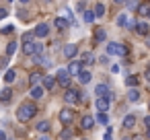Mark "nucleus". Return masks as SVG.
<instances>
[{"label":"nucleus","instance_id":"obj_1","mask_svg":"<svg viewBox=\"0 0 150 140\" xmlns=\"http://www.w3.org/2000/svg\"><path fill=\"white\" fill-rule=\"evenodd\" d=\"M35 113H37V107H35V103H31V101H25V103H21L19 105V109H17V117H19V122H31L33 117H35Z\"/></svg>","mask_w":150,"mask_h":140},{"label":"nucleus","instance_id":"obj_2","mask_svg":"<svg viewBox=\"0 0 150 140\" xmlns=\"http://www.w3.org/2000/svg\"><path fill=\"white\" fill-rule=\"evenodd\" d=\"M23 54H25V56H39V54H43V45L37 43V41L25 43V45H23Z\"/></svg>","mask_w":150,"mask_h":140},{"label":"nucleus","instance_id":"obj_3","mask_svg":"<svg viewBox=\"0 0 150 140\" xmlns=\"http://www.w3.org/2000/svg\"><path fill=\"white\" fill-rule=\"evenodd\" d=\"M107 54L109 56H127V48L123 45V43H109L107 45Z\"/></svg>","mask_w":150,"mask_h":140},{"label":"nucleus","instance_id":"obj_4","mask_svg":"<svg viewBox=\"0 0 150 140\" xmlns=\"http://www.w3.org/2000/svg\"><path fill=\"white\" fill-rule=\"evenodd\" d=\"M56 82H58V85H62V87H66V89H70V82H72V76L68 74V70H66V68H62V70H58V74H56Z\"/></svg>","mask_w":150,"mask_h":140},{"label":"nucleus","instance_id":"obj_5","mask_svg":"<svg viewBox=\"0 0 150 140\" xmlns=\"http://www.w3.org/2000/svg\"><path fill=\"white\" fill-rule=\"evenodd\" d=\"M95 93H97L99 97H105L109 103H111V99H113V93H111V89H109V85H107V82H101V85H97Z\"/></svg>","mask_w":150,"mask_h":140},{"label":"nucleus","instance_id":"obj_6","mask_svg":"<svg viewBox=\"0 0 150 140\" xmlns=\"http://www.w3.org/2000/svg\"><path fill=\"white\" fill-rule=\"evenodd\" d=\"M78 99H80V93L76 91V89H66V93H64V101L66 103H78Z\"/></svg>","mask_w":150,"mask_h":140},{"label":"nucleus","instance_id":"obj_7","mask_svg":"<svg viewBox=\"0 0 150 140\" xmlns=\"http://www.w3.org/2000/svg\"><path fill=\"white\" fill-rule=\"evenodd\" d=\"M66 70H68V74H70V76H78V74L82 72V64H80V62H76V60H72V62L68 64V68H66Z\"/></svg>","mask_w":150,"mask_h":140},{"label":"nucleus","instance_id":"obj_8","mask_svg":"<svg viewBox=\"0 0 150 140\" xmlns=\"http://www.w3.org/2000/svg\"><path fill=\"white\" fill-rule=\"evenodd\" d=\"M35 37H47L50 35V25H45V23H39L37 27H35Z\"/></svg>","mask_w":150,"mask_h":140},{"label":"nucleus","instance_id":"obj_9","mask_svg":"<svg viewBox=\"0 0 150 140\" xmlns=\"http://www.w3.org/2000/svg\"><path fill=\"white\" fill-rule=\"evenodd\" d=\"M72 119H74V111L72 109H62L60 111V122L62 124H70Z\"/></svg>","mask_w":150,"mask_h":140},{"label":"nucleus","instance_id":"obj_10","mask_svg":"<svg viewBox=\"0 0 150 140\" xmlns=\"http://www.w3.org/2000/svg\"><path fill=\"white\" fill-rule=\"evenodd\" d=\"M95 105H97V109H99V113H105V111L109 109V101H107L105 97H97V101H95Z\"/></svg>","mask_w":150,"mask_h":140},{"label":"nucleus","instance_id":"obj_11","mask_svg":"<svg viewBox=\"0 0 150 140\" xmlns=\"http://www.w3.org/2000/svg\"><path fill=\"white\" fill-rule=\"evenodd\" d=\"M80 126H82V130H93V126H95V117H93V115H88V113H84V117H82Z\"/></svg>","mask_w":150,"mask_h":140},{"label":"nucleus","instance_id":"obj_12","mask_svg":"<svg viewBox=\"0 0 150 140\" xmlns=\"http://www.w3.org/2000/svg\"><path fill=\"white\" fill-rule=\"evenodd\" d=\"M56 85H58V82H56V76H43V80H41V87L47 89V91H52Z\"/></svg>","mask_w":150,"mask_h":140},{"label":"nucleus","instance_id":"obj_13","mask_svg":"<svg viewBox=\"0 0 150 140\" xmlns=\"http://www.w3.org/2000/svg\"><path fill=\"white\" fill-rule=\"evenodd\" d=\"M136 11H138L140 17H150V2H140Z\"/></svg>","mask_w":150,"mask_h":140},{"label":"nucleus","instance_id":"obj_14","mask_svg":"<svg viewBox=\"0 0 150 140\" xmlns=\"http://www.w3.org/2000/svg\"><path fill=\"white\" fill-rule=\"evenodd\" d=\"M136 33L138 35H146L148 37V33H150V27H148V23H136Z\"/></svg>","mask_w":150,"mask_h":140},{"label":"nucleus","instance_id":"obj_15","mask_svg":"<svg viewBox=\"0 0 150 140\" xmlns=\"http://www.w3.org/2000/svg\"><path fill=\"white\" fill-rule=\"evenodd\" d=\"M68 25H70V23H68V19H64V17H58V19L54 21V27H56V29H60V31L68 29Z\"/></svg>","mask_w":150,"mask_h":140},{"label":"nucleus","instance_id":"obj_16","mask_svg":"<svg viewBox=\"0 0 150 140\" xmlns=\"http://www.w3.org/2000/svg\"><path fill=\"white\" fill-rule=\"evenodd\" d=\"M76 54H78V48H76L74 43H68V45L64 48V56H66V58H74Z\"/></svg>","mask_w":150,"mask_h":140},{"label":"nucleus","instance_id":"obj_17","mask_svg":"<svg viewBox=\"0 0 150 140\" xmlns=\"http://www.w3.org/2000/svg\"><path fill=\"white\" fill-rule=\"evenodd\" d=\"M11 97H13V89H2V91H0V103H8L11 101Z\"/></svg>","mask_w":150,"mask_h":140},{"label":"nucleus","instance_id":"obj_18","mask_svg":"<svg viewBox=\"0 0 150 140\" xmlns=\"http://www.w3.org/2000/svg\"><path fill=\"white\" fill-rule=\"evenodd\" d=\"M134 126H136V115H134V113L125 115V117H123V128L129 130V128H134Z\"/></svg>","mask_w":150,"mask_h":140},{"label":"nucleus","instance_id":"obj_19","mask_svg":"<svg viewBox=\"0 0 150 140\" xmlns=\"http://www.w3.org/2000/svg\"><path fill=\"white\" fill-rule=\"evenodd\" d=\"M95 19H101V17H105V4H101V2H97L95 4Z\"/></svg>","mask_w":150,"mask_h":140},{"label":"nucleus","instance_id":"obj_20","mask_svg":"<svg viewBox=\"0 0 150 140\" xmlns=\"http://www.w3.org/2000/svg\"><path fill=\"white\" fill-rule=\"evenodd\" d=\"M21 41H23V45H25V43H33V41H35V33H33V31H25L23 37H21Z\"/></svg>","mask_w":150,"mask_h":140},{"label":"nucleus","instance_id":"obj_21","mask_svg":"<svg viewBox=\"0 0 150 140\" xmlns=\"http://www.w3.org/2000/svg\"><path fill=\"white\" fill-rule=\"evenodd\" d=\"M138 82H140V78H138L136 74H129V76L125 78V85H127L129 89H136V87H138Z\"/></svg>","mask_w":150,"mask_h":140},{"label":"nucleus","instance_id":"obj_22","mask_svg":"<svg viewBox=\"0 0 150 140\" xmlns=\"http://www.w3.org/2000/svg\"><path fill=\"white\" fill-rule=\"evenodd\" d=\"M43 91H45V89H43L41 85H39V87H31V97H33V99H41V97H43Z\"/></svg>","mask_w":150,"mask_h":140},{"label":"nucleus","instance_id":"obj_23","mask_svg":"<svg viewBox=\"0 0 150 140\" xmlns=\"http://www.w3.org/2000/svg\"><path fill=\"white\" fill-rule=\"evenodd\" d=\"M127 99H129L132 103H138V101H140V91H138V89H129V91H127Z\"/></svg>","mask_w":150,"mask_h":140},{"label":"nucleus","instance_id":"obj_24","mask_svg":"<svg viewBox=\"0 0 150 140\" xmlns=\"http://www.w3.org/2000/svg\"><path fill=\"white\" fill-rule=\"evenodd\" d=\"M50 128H52V124H50L47 119H43V122H39V124H37V128H35V130H37V132H41V134H45Z\"/></svg>","mask_w":150,"mask_h":140},{"label":"nucleus","instance_id":"obj_25","mask_svg":"<svg viewBox=\"0 0 150 140\" xmlns=\"http://www.w3.org/2000/svg\"><path fill=\"white\" fill-rule=\"evenodd\" d=\"M29 80H31V85H33V87H39V82L43 80V74H41V72H35V74H31V78H29Z\"/></svg>","mask_w":150,"mask_h":140},{"label":"nucleus","instance_id":"obj_26","mask_svg":"<svg viewBox=\"0 0 150 140\" xmlns=\"http://www.w3.org/2000/svg\"><path fill=\"white\" fill-rule=\"evenodd\" d=\"M95 62V56L91 54V52H84L82 54V60H80V64H93Z\"/></svg>","mask_w":150,"mask_h":140},{"label":"nucleus","instance_id":"obj_27","mask_svg":"<svg viewBox=\"0 0 150 140\" xmlns=\"http://www.w3.org/2000/svg\"><path fill=\"white\" fill-rule=\"evenodd\" d=\"M78 78H80L82 85H88V82H91V72H88V70H82V72L78 74Z\"/></svg>","mask_w":150,"mask_h":140},{"label":"nucleus","instance_id":"obj_28","mask_svg":"<svg viewBox=\"0 0 150 140\" xmlns=\"http://www.w3.org/2000/svg\"><path fill=\"white\" fill-rule=\"evenodd\" d=\"M82 19H84V23H93L95 21V13L93 11H84L82 13Z\"/></svg>","mask_w":150,"mask_h":140},{"label":"nucleus","instance_id":"obj_29","mask_svg":"<svg viewBox=\"0 0 150 140\" xmlns=\"http://www.w3.org/2000/svg\"><path fill=\"white\" fill-rule=\"evenodd\" d=\"M117 25H119V27H129L127 15H119V17H117Z\"/></svg>","mask_w":150,"mask_h":140},{"label":"nucleus","instance_id":"obj_30","mask_svg":"<svg viewBox=\"0 0 150 140\" xmlns=\"http://www.w3.org/2000/svg\"><path fill=\"white\" fill-rule=\"evenodd\" d=\"M105 37H107L105 29H95V41H103Z\"/></svg>","mask_w":150,"mask_h":140},{"label":"nucleus","instance_id":"obj_31","mask_svg":"<svg viewBox=\"0 0 150 140\" xmlns=\"http://www.w3.org/2000/svg\"><path fill=\"white\" fill-rule=\"evenodd\" d=\"M15 52H17V41H11V43L6 45V58H11Z\"/></svg>","mask_w":150,"mask_h":140},{"label":"nucleus","instance_id":"obj_32","mask_svg":"<svg viewBox=\"0 0 150 140\" xmlns=\"http://www.w3.org/2000/svg\"><path fill=\"white\" fill-rule=\"evenodd\" d=\"M15 78H17V72H15V70H6V74H4V80L11 85V82H15Z\"/></svg>","mask_w":150,"mask_h":140},{"label":"nucleus","instance_id":"obj_33","mask_svg":"<svg viewBox=\"0 0 150 140\" xmlns=\"http://www.w3.org/2000/svg\"><path fill=\"white\" fill-rule=\"evenodd\" d=\"M70 138H72V132L70 130H62L60 132V140H70Z\"/></svg>","mask_w":150,"mask_h":140},{"label":"nucleus","instance_id":"obj_34","mask_svg":"<svg viewBox=\"0 0 150 140\" xmlns=\"http://www.w3.org/2000/svg\"><path fill=\"white\" fill-rule=\"evenodd\" d=\"M97 122H99V124H103V126H105V124H107V122H109V117H107V113H99V115H97Z\"/></svg>","mask_w":150,"mask_h":140},{"label":"nucleus","instance_id":"obj_35","mask_svg":"<svg viewBox=\"0 0 150 140\" xmlns=\"http://www.w3.org/2000/svg\"><path fill=\"white\" fill-rule=\"evenodd\" d=\"M8 66V58L4 56V58H0V68H6Z\"/></svg>","mask_w":150,"mask_h":140},{"label":"nucleus","instance_id":"obj_36","mask_svg":"<svg viewBox=\"0 0 150 140\" xmlns=\"http://www.w3.org/2000/svg\"><path fill=\"white\" fill-rule=\"evenodd\" d=\"M13 31H15V27H13V25H8V27H4V29H2V33H6V35H8V33H13Z\"/></svg>","mask_w":150,"mask_h":140},{"label":"nucleus","instance_id":"obj_37","mask_svg":"<svg viewBox=\"0 0 150 140\" xmlns=\"http://www.w3.org/2000/svg\"><path fill=\"white\" fill-rule=\"evenodd\" d=\"M4 17H8V13H6V9H0V21H2Z\"/></svg>","mask_w":150,"mask_h":140},{"label":"nucleus","instance_id":"obj_38","mask_svg":"<svg viewBox=\"0 0 150 140\" xmlns=\"http://www.w3.org/2000/svg\"><path fill=\"white\" fill-rule=\"evenodd\" d=\"M76 9H78V11H82V13L86 11V9H84V2H78V4H76Z\"/></svg>","mask_w":150,"mask_h":140},{"label":"nucleus","instance_id":"obj_39","mask_svg":"<svg viewBox=\"0 0 150 140\" xmlns=\"http://www.w3.org/2000/svg\"><path fill=\"white\" fill-rule=\"evenodd\" d=\"M144 124H146V128L150 130V115H146V117H144Z\"/></svg>","mask_w":150,"mask_h":140},{"label":"nucleus","instance_id":"obj_40","mask_svg":"<svg viewBox=\"0 0 150 140\" xmlns=\"http://www.w3.org/2000/svg\"><path fill=\"white\" fill-rule=\"evenodd\" d=\"M109 62V56H101V64H107Z\"/></svg>","mask_w":150,"mask_h":140},{"label":"nucleus","instance_id":"obj_41","mask_svg":"<svg viewBox=\"0 0 150 140\" xmlns=\"http://www.w3.org/2000/svg\"><path fill=\"white\" fill-rule=\"evenodd\" d=\"M144 76H146V80H150V66L146 68V72H144Z\"/></svg>","mask_w":150,"mask_h":140},{"label":"nucleus","instance_id":"obj_42","mask_svg":"<svg viewBox=\"0 0 150 140\" xmlns=\"http://www.w3.org/2000/svg\"><path fill=\"white\" fill-rule=\"evenodd\" d=\"M111 138H113V136H111V132H107V134L103 136V140H111Z\"/></svg>","mask_w":150,"mask_h":140},{"label":"nucleus","instance_id":"obj_43","mask_svg":"<svg viewBox=\"0 0 150 140\" xmlns=\"http://www.w3.org/2000/svg\"><path fill=\"white\" fill-rule=\"evenodd\" d=\"M0 140H6V134H4V130H0Z\"/></svg>","mask_w":150,"mask_h":140},{"label":"nucleus","instance_id":"obj_44","mask_svg":"<svg viewBox=\"0 0 150 140\" xmlns=\"http://www.w3.org/2000/svg\"><path fill=\"white\" fill-rule=\"evenodd\" d=\"M39 140H50V136H45V134H43V136H41Z\"/></svg>","mask_w":150,"mask_h":140},{"label":"nucleus","instance_id":"obj_45","mask_svg":"<svg viewBox=\"0 0 150 140\" xmlns=\"http://www.w3.org/2000/svg\"><path fill=\"white\" fill-rule=\"evenodd\" d=\"M146 45H148V48H150V35H148V37H146Z\"/></svg>","mask_w":150,"mask_h":140},{"label":"nucleus","instance_id":"obj_46","mask_svg":"<svg viewBox=\"0 0 150 140\" xmlns=\"http://www.w3.org/2000/svg\"><path fill=\"white\" fill-rule=\"evenodd\" d=\"M146 138H148V140H150V130H148V132H146Z\"/></svg>","mask_w":150,"mask_h":140}]
</instances>
